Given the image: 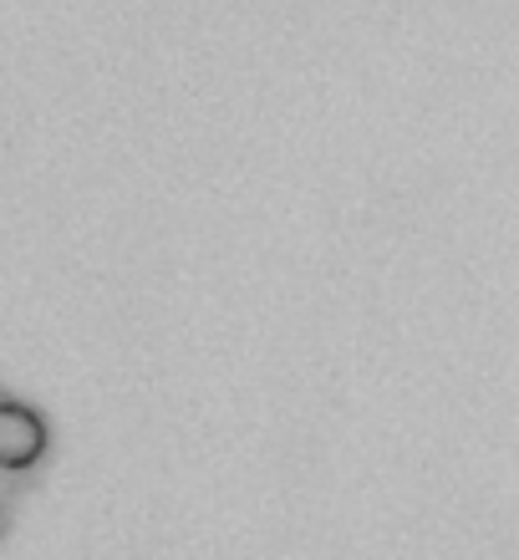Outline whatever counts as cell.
<instances>
[{"mask_svg":"<svg viewBox=\"0 0 519 560\" xmlns=\"http://www.w3.org/2000/svg\"><path fill=\"white\" fill-rule=\"evenodd\" d=\"M46 454V423L26 402H0V469H31Z\"/></svg>","mask_w":519,"mask_h":560,"instance_id":"1","label":"cell"}]
</instances>
